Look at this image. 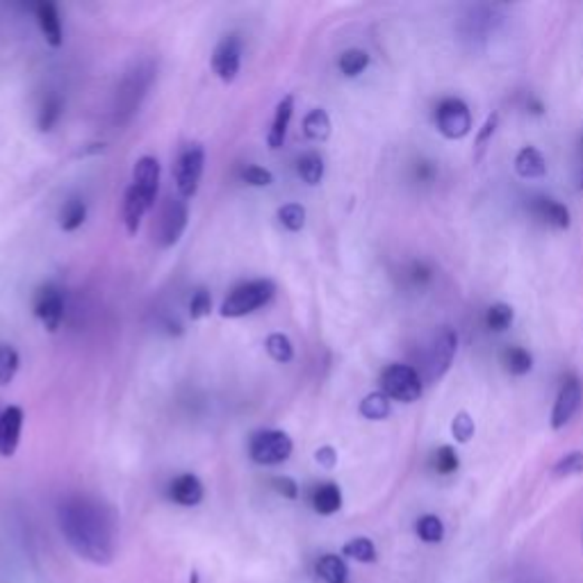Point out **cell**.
I'll use <instances>...</instances> for the list:
<instances>
[{
	"instance_id": "obj_18",
	"label": "cell",
	"mask_w": 583,
	"mask_h": 583,
	"mask_svg": "<svg viewBox=\"0 0 583 583\" xmlns=\"http://www.w3.org/2000/svg\"><path fill=\"white\" fill-rule=\"evenodd\" d=\"M151 208V203L141 196L139 190L135 187H128L126 199H123V224H126L128 235H137L141 226V219H144L146 210Z\"/></svg>"
},
{
	"instance_id": "obj_41",
	"label": "cell",
	"mask_w": 583,
	"mask_h": 583,
	"mask_svg": "<svg viewBox=\"0 0 583 583\" xmlns=\"http://www.w3.org/2000/svg\"><path fill=\"white\" fill-rule=\"evenodd\" d=\"M272 486H274V490L278 492V495L287 497V499H297V497H299V486H297V481H294V479L276 477L272 481Z\"/></svg>"
},
{
	"instance_id": "obj_28",
	"label": "cell",
	"mask_w": 583,
	"mask_h": 583,
	"mask_svg": "<svg viewBox=\"0 0 583 583\" xmlns=\"http://www.w3.org/2000/svg\"><path fill=\"white\" fill-rule=\"evenodd\" d=\"M415 529H417L419 540L426 544L443 543L444 538V525L437 516H422L417 520V526H415Z\"/></svg>"
},
{
	"instance_id": "obj_15",
	"label": "cell",
	"mask_w": 583,
	"mask_h": 583,
	"mask_svg": "<svg viewBox=\"0 0 583 583\" xmlns=\"http://www.w3.org/2000/svg\"><path fill=\"white\" fill-rule=\"evenodd\" d=\"M37 21H40L44 40L49 41L53 49H59V46L64 44V30L58 7H55L53 3H40V5H37Z\"/></svg>"
},
{
	"instance_id": "obj_23",
	"label": "cell",
	"mask_w": 583,
	"mask_h": 583,
	"mask_svg": "<svg viewBox=\"0 0 583 583\" xmlns=\"http://www.w3.org/2000/svg\"><path fill=\"white\" fill-rule=\"evenodd\" d=\"M303 132H306L308 139H328V135H331V117H328V112L321 110V107L308 112V117L303 119Z\"/></svg>"
},
{
	"instance_id": "obj_43",
	"label": "cell",
	"mask_w": 583,
	"mask_h": 583,
	"mask_svg": "<svg viewBox=\"0 0 583 583\" xmlns=\"http://www.w3.org/2000/svg\"><path fill=\"white\" fill-rule=\"evenodd\" d=\"M0 415H3V410H0Z\"/></svg>"
},
{
	"instance_id": "obj_12",
	"label": "cell",
	"mask_w": 583,
	"mask_h": 583,
	"mask_svg": "<svg viewBox=\"0 0 583 583\" xmlns=\"http://www.w3.org/2000/svg\"><path fill=\"white\" fill-rule=\"evenodd\" d=\"M132 187L141 192L148 203H156L157 190H160V162L153 156H141L132 166Z\"/></svg>"
},
{
	"instance_id": "obj_17",
	"label": "cell",
	"mask_w": 583,
	"mask_h": 583,
	"mask_svg": "<svg viewBox=\"0 0 583 583\" xmlns=\"http://www.w3.org/2000/svg\"><path fill=\"white\" fill-rule=\"evenodd\" d=\"M292 114H294V96H285L276 105V114H274L272 128H269V135H267L269 148H274V151L285 144L287 128H290Z\"/></svg>"
},
{
	"instance_id": "obj_37",
	"label": "cell",
	"mask_w": 583,
	"mask_h": 583,
	"mask_svg": "<svg viewBox=\"0 0 583 583\" xmlns=\"http://www.w3.org/2000/svg\"><path fill=\"white\" fill-rule=\"evenodd\" d=\"M474 431H477V426H474V419L470 417V413H458L456 417H453L452 422V433L453 437H456V443L461 444H467L474 437Z\"/></svg>"
},
{
	"instance_id": "obj_25",
	"label": "cell",
	"mask_w": 583,
	"mask_h": 583,
	"mask_svg": "<svg viewBox=\"0 0 583 583\" xmlns=\"http://www.w3.org/2000/svg\"><path fill=\"white\" fill-rule=\"evenodd\" d=\"M504 364L510 374L525 376L529 374L531 367H534V358H531L529 351L522 349V346H508V349L504 351Z\"/></svg>"
},
{
	"instance_id": "obj_40",
	"label": "cell",
	"mask_w": 583,
	"mask_h": 583,
	"mask_svg": "<svg viewBox=\"0 0 583 583\" xmlns=\"http://www.w3.org/2000/svg\"><path fill=\"white\" fill-rule=\"evenodd\" d=\"M497 123H499V117H497V114H490V117H488V121L483 123L481 132H479V137H477V157H481L483 151L488 148V141H490L492 135H495Z\"/></svg>"
},
{
	"instance_id": "obj_34",
	"label": "cell",
	"mask_w": 583,
	"mask_h": 583,
	"mask_svg": "<svg viewBox=\"0 0 583 583\" xmlns=\"http://www.w3.org/2000/svg\"><path fill=\"white\" fill-rule=\"evenodd\" d=\"M579 474H583V452H570L552 470V477L554 479H570L579 477Z\"/></svg>"
},
{
	"instance_id": "obj_7",
	"label": "cell",
	"mask_w": 583,
	"mask_h": 583,
	"mask_svg": "<svg viewBox=\"0 0 583 583\" xmlns=\"http://www.w3.org/2000/svg\"><path fill=\"white\" fill-rule=\"evenodd\" d=\"M456 349H458L456 333L444 326L443 331L433 337L426 354V379L431 381V383L437 379H443V376L447 374V370L453 363V355H456Z\"/></svg>"
},
{
	"instance_id": "obj_30",
	"label": "cell",
	"mask_w": 583,
	"mask_h": 583,
	"mask_svg": "<svg viewBox=\"0 0 583 583\" xmlns=\"http://www.w3.org/2000/svg\"><path fill=\"white\" fill-rule=\"evenodd\" d=\"M370 67V55L360 49H351L346 53H342L340 58V71L345 73L346 78H355L364 68Z\"/></svg>"
},
{
	"instance_id": "obj_29",
	"label": "cell",
	"mask_w": 583,
	"mask_h": 583,
	"mask_svg": "<svg viewBox=\"0 0 583 583\" xmlns=\"http://www.w3.org/2000/svg\"><path fill=\"white\" fill-rule=\"evenodd\" d=\"M64 112V101L59 96H50L46 98V103L41 105L40 110V130L41 132H50L55 126L59 123Z\"/></svg>"
},
{
	"instance_id": "obj_9",
	"label": "cell",
	"mask_w": 583,
	"mask_h": 583,
	"mask_svg": "<svg viewBox=\"0 0 583 583\" xmlns=\"http://www.w3.org/2000/svg\"><path fill=\"white\" fill-rule=\"evenodd\" d=\"M239 64H242V40L238 34H226L212 53V71L217 73L219 80L233 83L238 78Z\"/></svg>"
},
{
	"instance_id": "obj_4",
	"label": "cell",
	"mask_w": 583,
	"mask_h": 583,
	"mask_svg": "<svg viewBox=\"0 0 583 583\" xmlns=\"http://www.w3.org/2000/svg\"><path fill=\"white\" fill-rule=\"evenodd\" d=\"M381 388L390 401L413 404L422 397V376L410 364H390L381 376Z\"/></svg>"
},
{
	"instance_id": "obj_3",
	"label": "cell",
	"mask_w": 583,
	"mask_h": 583,
	"mask_svg": "<svg viewBox=\"0 0 583 583\" xmlns=\"http://www.w3.org/2000/svg\"><path fill=\"white\" fill-rule=\"evenodd\" d=\"M205 169V151L199 141H192L180 148L178 157H175L174 166V178H175V190L178 196L183 199H192L199 192L201 178H203Z\"/></svg>"
},
{
	"instance_id": "obj_36",
	"label": "cell",
	"mask_w": 583,
	"mask_h": 583,
	"mask_svg": "<svg viewBox=\"0 0 583 583\" xmlns=\"http://www.w3.org/2000/svg\"><path fill=\"white\" fill-rule=\"evenodd\" d=\"M433 467H435L437 474H453V471L461 467V461H458V453L453 447H440L435 452V458H433Z\"/></svg>"
},
{
	"instance_id": "obj_39",
	"label": "cell",
	"mask_w": 583,
	"mask_h": 583,
	"mask_svg": "<svg viewBox=\"0 0 583 583\" xmlns=\"http://www.w3.org/2000/svg\"><path fill=\"white\" fill-rule=\"evenodd\" d=\"M239 175H242L244 183H247V185H251V187H269L274 183L272 171L263 169V166H258V165L244 166L242 174H239Z\"/></svg>"
},
{
	"instance_id": "obj_6",
	"label": "cell",
	"mask_w": 583,
	"mask_h": 583,
	"mask_svg": "<svg viewBox=\"0 0 583 583\" xmlns=\"http://www.w3.org/2000/svg\"><path fill=\"white\" fill-rule=\"evenodd\" d=\"M435 126L440 135H444L447 139H462L471 130L470 107L461 98H444L437 105Z\"/></svg>"
},
{
	"instance_id": "obj_35",
	"label": "cell",
	"mask_w": 583,
	"mask_h": 583,
	"mask_svg": "<svg viewBox=\"0 0 583 583\" xmlns=\"http://www.w3.org/2000/svg\"><path fill=\"white\" fill-rule=\"evenodd\" d=\"M486 324L490 331H506V328L513 324V308H510L508 303H495V306L488 308Z\"/></svg>"
},
{
	"instance_id": "obj_26",
	"label": "cell",
	"mask_w": 583,
	"mask_h": 583,
	"mask_svg": "<svg viewBox=\"0 0 583 583\" xmlns=\"http://www.w3.org/2000/svg\"><path fill=\"white\" fill-rule=\"evenodd\" d=\"M342 554L349 559L358 561V563H376V547L370 538H354L342 547Z\"/></svg>"
},
{
	"instance_id": "obj_33",
	"label": "cell",
	"mask_w": 583,
	"mask_h": 583,
	"mask_svg": "<svg viewBox=\"0 0 583 583\" xmlns=\"http://www.w3.org/2000/svg\"><path fill=\"white\" fill-rule=\"evenodd\" d=\"M278 221L285 226L292 233H299V230L306 226V208L299 203H287L278 210Z\"/></svg>"
},
{
	"instance_id": "obj_27",
	"label": "cell",
	"mask_w": 583,
	"mask_h": 583,
	"mask_svg": "<svg viewBox=\"0 0 583 583\" xmlns=\"http://www.w3.org/2000/svg\"><path fill=\"white\" fill-rule=\"evenodd\" d=\"M299 175L308 185H319L324 178V157L319 153H306L299 160Z\"/></svg>"
},
{
	"instance_id": "obj_32",
	"label": "cell",
	"mask_w": 583,
	"mask_h": 583,
	"mask_svg": "<svg viewBox=\"0 0 583 583\" xmlns=\"http://www.w3.org/2000/svg\"><path fill=\"white\" fill-rule=\"evenodd\" d=\"M19 364L21 358L14 346H0V385H10L12 381H14L16 372H19Z\"/></svg>"
},
{
	"instance_id": "obj_1",
	"label": "cell",
	"mask_w": 583,
	"mask_h": 583,
	"mask_svg": "<svg viewBox=\"0 0 583 583\" xmlns=\"http://www.w3.org/2000/svg\"><path fill=\"white\" fill-rule=\"evenodd\" d=\"M59 529L80 559L110 565L117 554V525L110 508L89 497H73L59 506Z\"/></svg>"
},
{
	"instance_id": "obj_10",
	"label": "cell",
	"mask_w": 583,
	"mask_h": 583,
	"mask_svg": "<svg viewBox=\"0 0 583 583\" xmlns=\"http://www.w3.org/2000/svg\"><path fill=\"white\" fill-rule=\"evenodd\" d=\"M34 315L44 324L49 333H55L64 319V297L55 285H46L37 292L34 299Z\"/></svg>"
},
{
	"instance_id": "obj_5",
	"label": "cell",
	"mask_w": 583,
	"mask_h": 583,
	"mask_svg": "<svg viewBox=\"0 0 583 583\" xmlns=\"http://www.w3.org/2000/svg\"><path fill=\"white\" fill-rule=\"evenodd\" d=\"M292 437L285 431H260L248 443V456L258 465H281L292 456Z\"/></svg>"
},
{
	"instance_id": "obj_24",
	"label": "cell",
	"mask_w": 583,
	"mask_h": 583,
	"mask_svg": "<svg viewBox=\"0 0 583 583\" xmlns=\"http://www.w3.org/2000/svg\"><path fill=\"white\" fill-rule=\"evenodd\" d=\"M390 410H392V401L383 392H372L360 401V415L364 419H372V422L385 419L390 415Z\"/></svg>"
},
{
	"instance_id": "obj_38",
	"label": "cell",
	"mask_w": 583,
	"mask_h": 583,
	"mask_svg": "<svg viewBox=\"0 0 583 583\" xmlns=\"http://www.w3.org/2000/svg\"><path fill=\"white\" fill-rule=\"evenodd\" d=\"M210 312H212V297L205 287H199L190 299V317L192 319H203Z\"/></svg>"
},
{
	"instance_id": "obj_42",
	"label": "cell",
	"mask_w": 583,
	"mask_h": 583,
	"mask_svg": "<svg viewBox=\"0 0 583 583\" xmlns=\"http://www.w3.org/2000/svg\"><path fill=\"white\" fill-rule=\"evenodd\" d=\"M315 461L319 462L324 470H333L337 465V452L333 447H319L315 453Z\"/></svg>"
},
{
	"instance_id": "obj_11",
	"label": "cell",
	"mask_w": 583,
	"mask_h": 583,
	"mask_svg": "<svg viewBox=\"0 0 583 583\" xmlns=\"http://www.w3.org/2000/svg\"><path fill=\"white\" fill-rule=\"evenodd\" d=\"M583 388L577 379H568L561 388L559 397L554 401V410H552V428L559 431L565 424H570V419L577 415L579 406H581Z\"/></svg>"
},
{
	"instance_id": "obj_21",
	"label": "cell",
	"mask_w": 583,
	"mask_h": 583,
	"mask_svg": "<svg viewBox=\"0 0 583 583\" xmlns=\"http://www.w3.org/2000/svg\"><path fill=\"white\" fill-rule=\"evenodd\" d=\"M317 574L324 579L326 583H346L349 579V570L342 556L337 554H324L317 561Z\"/></svg>"
},
{
	"instance_id": "obj_19",
	"label": "cell",
	"mask_w": 583,
	"mask_h": 583,
	"mask_svg": "<svg viewBox=\"0 0 583 583\" xmlns=\"http://www.w3.org/2000/svg\"><path fill=\"white\" fill-rule=\"evenodd\" d=\"M516 171L522 178H543L547 174V160L534 146H525L516 157Z\"/></svg>"
},
{
	"instance_id": "obj_13",
	"label": "cell",
	"mask_w": 583,
	"mask_h": 583,
	"mask_svg": "<svg viewBox=\"0 0 583 583\" xmlns=\"http://www.w3.org/2000/svg\"><path fill=\"white\" fill-rule=\"evenodd\" d=\"M23 419V410L19 406H10L0 415V456L3 458H12L19 449Z\"/></svg>"
},
{
	"instance_id": "obj_14",
	"label": "cell",
	"mask_w": 583,
	"mask_h": 583,
	"mask_svg": "<svg viewBox=\"0 0 583 583\" xmlns=\"http://www.w3.org/2000/svg\"><path fill=\"white\" fill-rule=\"evenodd\" d=\"M203 483L194 474H180L169 486V497L178 506H199L203 501Z\"/></svg>"
},
{
	"instance_id": "obj_16",
	"label": "cell",
	"mask_w": 583,
	"mask_h": 583,
	"mask_svg": "<svg viewBox=\"0 0 583 583\" xmlns=\"http://www.w3.org/2000/svg\"><path fill=\"white\" fill-rule=\"evenodd\" d=\"M531 210H534L535 217L543 219L544 224L554 226V229H559V230L570 229V210L565 208L563 203H559V201L547 199V196H540V199L534 201Z\"/></svg>"
},
{
	"instance_id": "obj_2",
	"label": "cell",
	"mask_w": 583,
	"mask_h": 583,
	"mask_svg": "<svg viewBox=\"0 0 583 583\" xmlns=\"http://www.w3.org/2000/svg\"><path fill=\"white\" fill-rule=\"evenodd\" d=\"M274 294H276V285L272 281H267V278L242 283V285L235 287L229 297L224 299V303H221V317L238 319V317L251 315L258 308L267 306L274 299Z\"/></svg>"
},
{
	"instance_id": "obj_20",
	"label": "cell",
	"mask_w": 583,
	"mask_h": 583,
	"mask_svg": "<svg viewBox=\"0 0 583 583\" xmlns=\"http://www.w3.org/2000/svg\"><path fill=\"white\" fill-rule=\"evenodd\" d=\"M312 508L319 516H333L342 508V490L336 483H321L312 492Z\"/></svg>"
},
{
	"instance_id": "obj_22",
	"label": "cell",
	"mask_w": 583,
	"mask_h": 583,
	"mask_svg": "<svg viewBox=\"0 0 583 583\" xmlns=\"http://www.w3.org/2000/svg\"><path fill=\"white\" fill-rule=\"evenodd\" d=\"M87 219V203L83 199H68L59 210V229L73 233L85 224Z\"/></svg>"
},
{
	"instance_id": "obj_8",
	"label": "cell",
	"mask_w": 583,
	"mask_h": 583,
	"mask_svg": "<svg viewBox=\"0 0 583 583\" xmlns=\"http://www.w3.org/2000/svg\"><path fill=\"white\" fill-rule=\"evenodd\" d=\"M187 219H190V208L183 196H171L166 199L160 217V242L162 247H174L183 238L187 229Z\"/></svg>"
},
{
	"instance_id": "obj_31",
	"label": "cell",
	"mask_w": 583,
	"mask_h": 583,
	"mask_svg": "<svg viewBox=\"0 0 583 583\" xmlns=\"http://www.w3.org/2000/svg\"><path fill=\"white\" fill-rule=\"evenodd\" d=\"M265 346H267V354L272 355L276 363H292V358H294V346H292L290 337L283 336V333H272V336L267 337V342H265Z\"/></svg>"
}]
</instances>
